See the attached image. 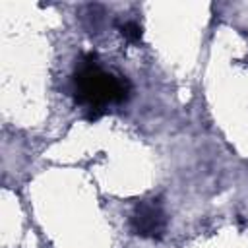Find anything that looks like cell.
Instances as JSON below:
<instances>
[{"instance_id": "cell-3", "label": "cell", "mask_w": 248, "mask_h": 248, "mask_svg": "<svg viewBox=\"0 0 248 248\" xmlns=\"http://www.w3.org/2000/svg\"><path fill=\"white\" fill-rule=\"evenodd\" d=\"M122 35L130 41V43H138L141 39V27L136 23V21H126L122 27H120Z\"/></svg>"}, {"instance_id": "cell-2", "label": "cell", "mask_w": 248, "mask_h": 248, "mask_svg": "<svg viewBox=\"0 0 248 248\" xmlns=\"http://www.w3.org/2000/svg\"><path fill=\"white\" fill-rule=\"evenodd\" d=\"M130 229L134 234L141 238H161L167 229V217L165 209L159 200H143L138 202L132 217H130Z\"/></svg>"}, {"instance_id": "cell-1", "label": "cell", "mask_w": 248, "mask_h": 248, "mask_svg": "<svg viewBox=\"0 0 248 248\" xmlns=\"http://www.w3.org/2000/svg\"><path fill=\"white\" fill-rule=\"evenodd\" d=\"M74 93L76 101L91 112L89 118L95 120L105 112L107 107L120 105L128 99L130 83L126 78L101 68L93 56H87L76 68Z\"/></svg>"}]
</instances>
